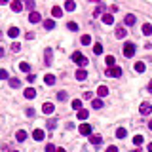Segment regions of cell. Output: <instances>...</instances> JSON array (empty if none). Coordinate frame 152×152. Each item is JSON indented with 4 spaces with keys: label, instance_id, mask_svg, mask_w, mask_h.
I'll return each instance as SVG.
<instances>
[{
    "label": "cell",
    "instance_id": "60d3db41",
    "mask_svg": "<svg viewBox=\"0 0 152 152\" xmlns=\"http://www.w3.org/2000/svg\"><path fill=\"white\" fill-rule=\"evenodd\" d=\"M57 127V120H50L48 122V129H55Z\"/></svg>",
    "mask_w": 152,
    "mask_h": 152
},
{
    "label": "cell",
    "instance_id": "4dcf8cb0",
    "mask_svg": "<svg viewBox=\"0 0 152 152\" xmlns=\"http://www.w3.org/2000/svg\"><path fill=\"white\" fill-rule=\"evenodd\" d=\"M19 70H23V72H29V70H31V65H29L27 61H23V63L19 65Z\"/></svg>",
    "mask_w": 152,
    "mask_h": 152
},
{
    "label": "cell",
    "instance_id": "d6986e66",
    "mask_svg": "<svg viewBox=\"0 0 152 152\" xmlns=\"http://www.w3.org/2000/svg\"><path fill=\"white\" fill-rule=\"evenodd\" d=\"M103 23H105V25H112V23H114V15L105 14V15H103Z\"/></svg>",
    "mask_w": 152,
    "mask_h": 152
},
{
    "label": "cell",
    "instance_id": "4316f807",
    "mask_svg": "<svg viewBox=\"0 0 152 152\" xmlns=\"http://www.w3.org/2000/svg\"><path fill=\"white\" fill-rule=\"evenodd\" d=\"M125 135H127V131H125L124 127H118V129H116V137H118V139H125Z\"/></svg>",
    "mask_w": 152,
    "mask_h": 152
},
{
    "label": "cell",
    "instance_id": "6da1fadb",
    "mask_svg": "<svg viewBox=\"0 0 152 152\" xmlns=\"http://www.w3.org/2000/svg\"><path fill=\"white\" fill-rule=\"evenodd\" d=\"M72 61H74L76 65H78V67H82V69L89 63V61H88V57L84 55V53H80V51H74V53H72Z\"/></svg>",
    "mask_w": 152,
    "mask_h": 152
},
{
    "label": "cell",
    "instance_id": "d590c367",
    "mask_svg": "<svg viewBox=\"0 0 152 152\" xmlns=\"http://www.w3.org/2000/svg\"><path fill=\"white\" fill-rule=\"evenodd\" d=\"M8 82H10V86H12V88H19V86H21V82H19L17 78H10Z\"/></svg>",
    "mask_w": 152,
    "mask_h": 152
},
{
    "label": "cell",
    "instance_id": "ac0fdd59",
    "mask_svg": "<svg viewBox=\"0 0 152 152\" xmlns=\"http://www.w3.org/2000/svg\"><path fill=\"white\" fill-rule=\"evenodd\" d=\"M15 139H17L19 143H23L25 139H27V131H23V129H19L17 133H15Z\"/></svg>",
    "mask_w": 152,
    "mask_h": 152
},
{
    "label": "cell",
    "instance_id": "9a60e30c",
    "mask_svg": "<svg viewBox=\"0 0 152 152\" xmlns=\"http://www.w3.org/2000/svg\"><path fill=\"white\" fill-rule=\"evenodd\" d=\"M89 143H91V145H101L103 137H101V135H89Z\"/></svg>",
    "mask_w": 152,
    "mask_h": 152
},
{
    "label": "cell",
    "instance_id": "f5cc1de1",
    "mask_svg": "<svg viewBox=\"0 0 152 152\" xmlns=\"http://www.w3.org/2000/svg\"><path fill=\"white\" fill-rule=\"evenodd\" d=\"M57 152H67V150H65V148H57Z\"/></svg>",
    "mask_w": 152,
    "mask_h": 152
},
{
    "label": "cell",
    "instance_id": "9c48e42d",
    "mask_svg": "<svg viewBox=\"0 0 152 152\" xmlns=\"http://www.w3.org/2000/svg\"><path fill=\"white\" fill-rule=\"evenodd\" d=\"M10 8H12V12H15V14H17V12H21V10H23V4H21L19 0H14V2L10 4Z\"/></svg>",
    "mask_w": 152,
    "mask_h": 152
},
{
    "label": "cell",
    "instance_id": "681fc988",
    "mask_svg": "<svg viewBox=\"0 0 152 152\" xmlns=\"http://www.w3.org/2000/svg\"><path fill=\"white\" fill-rule=\"evenodd\" d=\"M10 0H0V6H4V4H8Z\"/></svg>",
    "mask_w": 152,
    "mask_h": 152
},
{
    "label": "cell",
    "instance_id": "f907efd6",
    "mask_svg": "<svg viewBox=\"0 0 152 152\" xmlns=\"http://www.w3.org/2000/svg\"><path fill=\"white\" fill-rule=\"evenodd\" d=\"M2 55H4V48L0 46V57H2Z\"/></svg>",
    "mask_w": 152,
    "mask_h": 152
},
{
    "label": "cell",
    "instance_id": "ba28073f",
    "mask_svg": "<svg viewBox=\"0 0 152 152\" xmlns=\"http://www.w3.org/2000/svg\"><path fill=\"white\" fill-rule=\"evenodd\" d=\"M135 21H137V17H135V15H131V14L124 17V25H125V27H131V25H135Z\"/></svg>",
    "mask_w": 152,
    "mask_h": 152
},
{
    "label": "cell",
    "instance_id": "ee69618b",
    "mask_svg": "<svg viewBox=\"0 0 152 152\" xmlns=\"http://www.w3.org/2000/svg\"><path fill=\"white\" fill-rule=\"evenodd\" d=\"M106 152H118V147H114V145H110V147L106 148Z\"/></svg>",
    "mask_w": 152,
    "mask_h": 152
},
{
    "label": "cell",
    "instance_id": "8992f818",
    "mask_svg": "<svg viewBox=\"0 0 152 152\" xmlns=\"http://www.w3.org/2000/svg\"><path fill=\"white\" fill-rule=\"evenodd\" d=\"M53 110H55L53 103H44V105H42V112H44V114H51Z\"/></svg>",
    "mask_w": 152,
    "mask_h": 152
},
{
    "label": "cell",
    "instance_id": "e575fe53",
    "mask_svg": "<svg viewBox=\"0 0 152 152\" xmlns=\"http://www.w3.org/2000/svg\"><path fill=\"white\" fill-rule=\"evenodd\" d=\"M25 8L31 10V12H34V0H25Z\"/></svg>",
    "mask_w": 152,
    "mask_h": 152
},
{
    "label": "cell",
    "instance_id": "11a10c76",
    "mask_svg": "<svg viewBox=\"0 0 152 152\" xmlns=\"http://www.w3.org/2000/svg\"><path fill=\"white\" fill-rule=\"evenodd\" d=\"M148 127H150V129H152V120H150V122H148Z\"/></svg>",
    "mask_w": 152,
    "mask_h": 152
},
{
    "label": "cell",
    "instance_id": "d4e9b609",
    "mask_svg": "<svg viewBox=\"0 0 152 152\" xmlns=\"http://www.w3.org/2000/svg\"><path fill=\"white\" fill-rule=\"evenodd\" d=\"M44 29H48V31L55 29V23H53V19H46V21H44Z\"/></svg>",
    "mask_w": 152,
    "mask_h": 152
},
{
    "label": "cell",
    "instance_id": "f35d334b",
    "mask_svg": "<svg viewBox=\"0 0 152 152\" xmlns=\"http://www.w3.org/2000/svg\"><path fill=\"white\" fill-rule=\"evenodd\" d=\"M0 80H10V76H8V70H0Z\"/></svg>",
    "mask_w": 152,
    "mask_h": 152
},
{
    "label": "cell",
    "instance_id": "db71d44e",
    "mask_svg": "<svg viewBox=\"0 0 152 152\" xmlns=\"http://www.w3.org/2000/svg\"><path fill=\"white\" fill-rule=\"evenodd\" d=\"M148 152H152V143H150V145H148Z\"/></svg>",
    "mask_w": 152,
    "mask_h": 152
},
{
    "label": "cell",
    "instance_id": "f1b7e54d",
    "mask_svg": "<svg viewBox=\"0 0 152 152\" xmlns=\"http://www.w3.org/2000/svg\"><path fill=\"white\" fill-rule=\"evenodd\" d=\"M91 106L99 110V108H103V101H101V99H93V101H91Z\"/></svg>",
    "mask_w": 152,
    "mask_h": 152
},
{
    "label": "cell",
    "instance_id": "5b68a950",
    "mask_svg": "<svg viewBox=\"0 0 152 152\" xmlns=\"http://www.w3.org/2000/svg\"><path fill=\"white\" fill-rule=\"evenodd\" d=\"M78 131H80V135H91V125L89 124H82L78 127Z\"/></svg>",
    "mask_w": 152,
    "mask_h": 152
},
{
    "label": "cell",
    "instance_id": "1f68e13d",
    "mask_svg": "<svg viewBox=\"0 0 152 152\" xmlns=\"http://www.w3.org/2000/svg\"><path fill=\"white\" fill-rule=\"evenodd\" d=\"M143 143H145L143 135H135V137H133V145H137V147H139V145H143Z\"/></svg>",
    "mask_w": 152,
    "mask_h": 152
},
{
    "label": "cell",
    "instance_id": "7dc6e473",
    "mask_svg": "<svg viewBox=\"0 0 152 152\" xmlns=\"http://www.w3.org/2000/svg\"><path fill=\"white\" fill-rule=\"evenodd\" d=\"M25 36H27V40H32V38H34V32H27Z\"/></svg>",
    "mask_w": 152,
    "mask_h": 152
},
{
    "label": "cell",
    "instance_id": "c3c4849f",
    "mask_svg": "<svg viewBox=\"0 0 152 152\" xmlns=\"http://www.w3.org/2000/svg\"><path fill=\"white\" fill-rule=\"evenodd\" d=\"M84 99H91V91H86V93H84Z\"/></svg>",
    "mask_w": 152,
    "mask_h": 152
},
{
    "label": "cell",
    "instance_id": "8d00e7d4",
    "mask_svg": "<svg viewBox=\"0 0 152 152\" xmlns=\"http://www.w3.org/2000/svg\"><path fill=\"white\" fill-rule=\"evenodd\" d=\"M10 50L14 51V53H17V51L21 50V44H19V42H14V44H12V46H10Z\"/></svg>",
    "mask_w": 152,
    "mask_h": 152
},
{
    "label": "cell",
    "instance_id": "cb8c5ba5",
    "mask_svg": "<svg viewBox=\"0 0 152 152\" xmlns=\"http://www.w3.org/2000/svg\"><path fill=\"white\" fill-rule=\"evenodd\" d=\"M145 69H147V65H145L143 61H137V63H135V70H137V72H145Z\"/></svg>",
    "mask_w": 152,
    "mask_h": 152
},
{
    "label": "cell",
    "instance_id": "ffe728a7",
    "mask_svg": "<svg viewBox=\"0 0 152 152\" xmlns=\"http://www.w3.org/2000/svg\"><path fill=\"white\" fill-rule=\"evenodd\" d=\"M19 34H21V31H19L17 27H12V29L8 31V36H12V38H17Z\"/></svg>",
    "mask_w": 152,
    "mask_h": 152
},
{
    "label": "cell",
    "instance_id": "e0dca14e",
    "mask_svg": "<svg viewBox=\"0 0 152 152\" xmlns=\"http://www.w3.org/2000/svg\"><path fill=\"white\" fill-rule=\"evenodd\" d=\"M25 97H27V99H34V97H36V89L34 88H27L25 89Z\"/></svg>",
    "mask_w": 152,
    "mask_h": 152
},
{
    "label": "cell",
    "instance_id": "6f0895ef",
    "mask_svg": "<svg viewBox=\"0 0 152 152\" xmlns=\"http://www.w3.org/2000/svg\"><path fill=\"white\" fill-rule=\"evenodd\" d=\"M133 152H139V150H133Z\"/></svg>",
    "mask_w": 152,
    "mask_h": 152
},
{
    "label": "cell",
    "instance_id": "30bf717a",
    "mask_svg": "<svg viewBox=\"0 0 152 152\" xmlns=\"http://www.w3.org/2000/svg\"><path fill=\"white\" fill-rule=\"evenodd\" d=\"M74 76H76V80H80V82H84V80L88 78V72H86V70H84V69H78V70H76V74H74Z\"/></svg>",
    "mask_w": 152,
    "mask_h": 152
},
{
    "label": "cell",
    "instance_id": "ab89813d",
    "mask_svg": "<svg viewBox=\"0 0 152 152\" xmlns=\"http://www.w3.org/2000/svg\"><path fill=\"white\" fill-rule=\"evenodd\" d=\"M57 99L59 101H67V91H59L57 93Z\"/></svg>",
    "mask_w": 152,
    "mask_h": 152
},
{
    "label": "cell",
    "instance_id": "9f6ffc18",
    "mask_svg": "<svg viewBox=\"0 0 152 152\" xmlns=\"http://www.w3.org/2000/svg\"><path fill=\"white\" fill-rule=\"evenodd\" d=\"M91 2H99V0H91Z\"/></svg>",
    "mask_w": 152,
    "mask_h": 152
},
{
    "label": "cell",
    "instance_id": "f546056e",
    "mask_svg": "<svg viewBox=\"0 0 152 152\" xmlns=\"http://www.w3.org/2000/svg\"><path fill=\"white\" fill-rule=\"evenodd\" d=\"M72 108L74 110H82V101H80V99H74L72 101Z\"/></svg>",
    "mask_w": 152,
    "mask_h": 152
},
{
    "label": "cell",
    "instance_id": "52a82bcc",
    "mask_svg": "<svg viewBox=\"0 0 152 152\" xmlns=\"http://www.w3.org/2000/svg\"><path fill=\"white\" fill-rule=\"evenodd\" d=\"M29 21H31V23H40V21H42V15L38 14V12H31V15H29Z\"/></svg>",
    "mask_w": 152,
    "mask_h": 152
},
{
    "label": "cell",
    "instance_id": "2e32d148",
    "mask_svg": "<svg viewBox=\"0 0 152 152\" xmlns=\"http://www.w3.org/2000/svg\"><path fill=\"white\" fill-rule=\"evenodd\" d=\"M97 95L99 97H106L108 95V88H106V86H99V88H97Z\"/></svg>",
    "mask_w": 152,
    "mask_h": 152
},
{
    "label": "cell",
    "instance_id": "5bb4252c",
    "mask_svg": "<svg viewBox=\"0 0 152 152\" xmlns=\"http://www.w3.org/2000/svg\"><path fill=\"white\" fill-rule=\"evenodd\" d=\"M44 84H46V86H53V84H55V76H53V74H46V76H44Z\"/></svg>",
    "mask_w": 152,
    "mask_h": 152
},
{
    "label": "cell",
    "instance_id": "44dd1931",
    "mask_svg": "<svg viewBox=\"0 0 152 152\" xmlns=\"http://www.w3.org/2000/svg\"><path fill=\"white\" fill-rule=\"evenodd\" d=\"M105 63H106V67H108V69H112V67H114V63H116L114 55H106L105 57Z\"/></svg>",
    "mask_w": 152,
    "mask_h": 152
},
{
    "label": "cell",
    "instance_id": "f6af8a7d",
    "mask_svg": "<svg viewBox=\"0 0 152 152\" xmlns=\"http://www.w3.org/2000/svg\"><path fill=\"white\" fill-rule=\"evenodd\" d=\"M101 12H103V8H101V6H99V8H97L95 12H93V15H95V17H97V15H101Z\"/></svg>",
    "mask_w": 152,
    "mask_h": 152
},
{
    "label": "cell",
    "instance_id": "816d5d0a",
    "mask_svg": "<svg viewBox=\"0 0 152 152\" xmlns=\"http://www.w3.org/2000/svg\"><path fill=\"white\" fill-rule=\"evenodd\" d=\"M148 91H150V93H152V82H150V84H148Z\"/></svg>",
    "mask_w": 152,
    "mask_h": 152
},
{
    "label": "cell",
    "instance_id": "bcb514c9",
    "mask_svg": "<svg viewBox=\"0 0 152 152\" xmlns=\"http://www.w3.org/2000/svg\"><path fill=\"white\" fill-rule=\"evenodd\" d=\"M27 116H31V118H32V116H34V108H27Z\"/></svg>",
    "mask_w": 152,
    "mask_h": 152
},
{
    "label": "cell",
    "instance_id": "8fae6325",
    "mask_svg": "<svg viewBox=\"0 0 152 152\" xmlns=\"http://www.w3.org/2000/svg\"><path fill=\"white\" fill-rule=\"evenodd\" d=\"M32 137H34V141H44V137H46V135H44V131H42V129H34V131H32Z\"/></svg>",
    "mask_w": 152,
    "mask_h": 152
},
{
    "label": "cell",
    "instance_id": "277c9868",
    "mask_svg": "<svg viewBox=\"0 0 152 152\" xmlns=\"http://www.w3.org/2000/svg\"><path fill=\"white\" fill-rule=\"evenodd\" d=\"M139 112H141L143 116H148V114L152 112V105H150V103H147V101L141 103V106H139Z\"/></svg>",
    "mask_w": 152,
    "mask_h": 152
},
{
    "label": "cell",
    "instance_id": "7bdbcfd3",
    "mask_svg": "<svg viewBox=\"0 0 152 152\" xmlns=\"http://www.w3.org/2000/svg\"><path fill=\"white\" fill-rule=\"evenodd\" d=\"M34 80H36V76H34V74H31V72H29V74H27V82H29V84H32V82H34Z\"/></svg>",
    "mask_w": 152,
    "mask_h": 152
},
{
    "label": "cell",
    "instance_id": "603a6c76",
    "mask_svg": "<svg viewBox=\"0 0 152 152\" xmlns=\"http://www.w3.org/2000/svg\"><path fill=\"white\" fill-rule=\"evenodd\" d=\"M143 34H145V36H150V34H152V25L150 23L143 25Z\"/></svg>",
    "mask_w": 152,
    "mask_h": 152
},
{
    "label": "cell",
    "instance_id": "7a4b0ae2",
    "mask_svg": "<svg viewBox=\"0 0 152 152\" xmlns=\"http://www.w3.org/2000/svg\"><path fill=\"white\" fill-rule=\"evenodd\" d=\"M124 55H125V57H133V55H135V44H133V42H125V46H124Z\"/></svg>",
    "mask_w": 152,
    "mask_h": 152
},
{
    "label": "cell",
    "instance_id": "7c38bea8",
    "mask_svg": "<svg viewBox=\"0 0 152 152\" xmlns=\"http://www.w3.org/2000/svg\"><path fill=\"white\" fill-rule=\"evenodd\" d=\"M125 34H127V31H125V27H116V38H125Z\"/></svg>",
    "mask_w": 152,
    "mask_h": 152
},
{
    "label": "cell",
    "instance_id": "836d02e7",
    "mask_svg": "<svg viewBox=\"0 0 152 152\" xmlns=\"http://www.w3.org/2000/svg\"><path fill=\"white\" fill-rule=\"evenodd\" d=\"M93 53H95V55H101L103 53V46L101 44H95V46H93Z\"/></svg>",
    "mask_w": 152,
    "mask_h": 152
},
{
    "label": "cell",
    "instance_id": "d6a6232c",
    "mask_svg": "<svg viewBox=\"0 0 152 152\" xmlns=\"http://www.w3.org/2000/svg\"><path fill=\"white\" fill-rule=\"evenodd\" d=\"M82 44L84 46H89V44H91V36H89V34H84L82 36Z\"/></svg>",
    "mask_w": 152,
    "mask_h": 152
},
{
    "label": "cell",
    "instance_id": "3957f363",
    "mask_svg": "<svg viewBox=\"0 0 152 152\" xmlns=\"http://www.w3.org/2000/svg\"><path fill=\"white\" fill-rule=\"evenodd\" d=\"M105 74L108 78H118V76H122V69L120 67H112V69H106Z\"/></svg>",
    "mask_w": 152,
    "mask_h": 152
},
{
    "label": "cell",
    "instance_id": "74e56055",
    "mask_svg": "<svg viewBox=\"0 0 152 152\" xmlns=\"http://www.w3.org/2000/svg\"><path fill=\"white\" fill-rule=\"evenodd\" d=\"M67 27H69V31H72V32H76V31H78V25L74 23V21H70V23L67 25Z\"/></svg>",
    "mask_w": 152,
    "mask_h": 152
},
{
    "label": "cell",
    "instance_id": "484cf974",
    "mask_svg": "<svg viewBox=\"0 0 152 152\" xmlns=\"http://www.w3.org/2000/svg\"><path fill=\"white\" fill-rule=\"evenodd\" d=\"M89 112L86 110V108H82V110H78V120H88Z\"/></svg>",
    "mask_w": 152,
    "mask_h": 152
},
{
    "label": "cell",
    "instance_id": "7402d4cb",
    "mask_svg": "<svg viewBox=\"0 0 152 152\" xmlns=\"http://www.w3.org/2000/svg\"><path fill=\"white\" fill-rule=\"evenodd\" d=\"M51 15H53V17H61V15H63V10H61L59 6H53V8H51Z\"/></svg>",
    "mask_w": 152,
    "mask_h": 152
},
{
    "label": "cell",
    "instance_id": "b9f144b4",
    "mask_svg": "<svg viewBox=\"0 0 152 152\" xmlns=\"http://www.w3.org/2000/svg\"><path fill=\"white\" fill-rule=\"evenodd\" d=\"M46 152H57V148L50 143V145H46Z\"/></svg>",
    "mask_w": 152,
    "mask_h": 152
},
{
    "label": "cell",
    "instance_id": "4fadbf2b",
    "mask_svg": "<svg viewBox=\"0 0 152 152\" xmlns=\"http://www.w3.org/2000/svg\"><path fill=\"white\" fill-rule=\"evenodd\" d=\"M65 10H67V12H74V10H76V2H74V0H67V2H65Z\"/></svg>",
    "mask_w": 152,
    "mask_h": 152
},
{
    "label": "cell",
    "instance_id": "680465c9",
    "mask_svg": "<svg viewBox=\"0 0 152 152\" xmlns=\"http://www.w3.org/2000/svg\"><path fill=\"white\" fill-rule=\"evenodd\" d=\"M15 152H17V150H15Z\"/></svg>",
    "mask_w": 152,
    "mask_h": 152
},
{
    "label": "cell",
    "instance_id": "83f0119b",
    "mask_svg": "<svg viewBox=\"0 0 152 152\" xmlns=\"http://www.w3.org/2000/svg\"><path fill=\"white\" fill-rule=\"evenodd\" d=\"M46 65H51L53 61H51V48H46V61H44Z\"/></svg>",
    "mask_w": 152,
    "mask_h": 152
}]
</instances>
